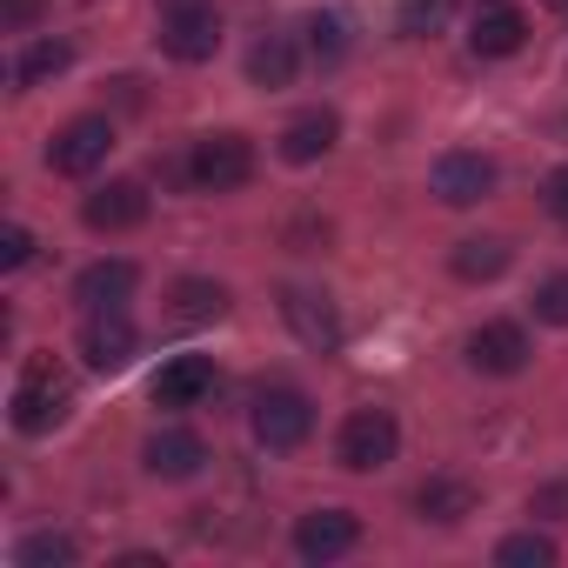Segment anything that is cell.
<instances>
[{
    "label": "cell",
    "mask_w": 568,
    "mask_h": 568,
    "mask_svg": "<svg viewBox=\"0 0 568 568\" xmlns=\"http://www.w3.org/2000/svg\"><path fill=\"white\" fill-rule=\"evenodd\" d=\"M68 408H74V382L54 362H28L21 382H14V395H8V422L21 435H48V428L68 422Z\"/></svg>",
    "instance_id": "1"
},
{
    "label": "cell",
    "mask_w": 568,
    "mask_h": 568,
    "mask_svg": "<svg viewBox=\"0 0 568 568\" xmlns=\"http://www.w3.org/2000/svg\"><path fill=\"white\" fill-rule=\"evenodd\" d=\"M402 455V422L388 415V408H355L348 422H342V435H335V462L348 468V475H375V468H388Z\"/></svg>",
    "instance_id": "2"
},
{
    "label": "cell",
    "mask_w": 568,
    "mask_h": 568,
    "mask_svg": "<svg viewBox=\"0 0 568 568\" xmlns=\"http://www.w3.org/2000/svg\"><path fill=\"white\" fill-rule=\"evenodd\" d=\"M247 428H254V442H261L267 455H288V448H302V442L315 435V402H308L302 388H261Z\"/></svg>",
    "instance_id": "3"
},
{
    "label": "cell",
    "mask_w": 568,
    "mask_h": 568,
    "mask_svg": "<svg viewBox=\"0 0 568 568\" xmlns=\"http://www.w3.org/2000/svg\"><path fill=\"white\" fill-rule=\"evenodd\" d=\"M187 181L201 194H234L254 181V141L247 134H201L187 148Z\"/></svg>",
    "instance_id": "4"
},
{
    "label": "cell",
    "mask_w": 568,
    "mask_h": 568,
    "mask_svg": "<svg viewBox=\"0 0 568 568\" xmlns=\"http://www.w3.org/2000/svg\"><path fill=\"white\" fill-rule=\"evenodd\" d=\"M108 154H114V121L108 114H81L48 141V168L68 174V181H88L94 168H108Z\"/></svg>",
    "instance_id": "5"
},
{
    "label": "cell",
    "mask_w": 568,
    "mask_h": 568,
    "mask_svg": "<svg viewBox=\"0 0 568 568\" xmlns=\"http://www.w3.org/2000/svg\"><path fill=\"white\" fill-rule=\"evenodd\" d=\"M221 48V14L214 0H194V8H161V54L181 61V68H201L214 61Z\"/></svg>",
    "instance_id": "6"
},
{
    "label": "cell",
    "mask_w": 568,
    "mask_h": 568,
    "mask_svg": "<svg viewBox=\"0 0 568 568\" xmlns=\"http://www.w3.org/2000/svg\"><path fill=\"white\" fill-rule=\"evenodd\" d=\"M428 187H435L442 207H475V201L495 194V161L475 154V148H448V154L428 168Z\"/></svg>",
    "instance_id": "7"
},
{
    "label": "cell",
    "mask_w": 568,
    "mask_h": 568,
    "mask_svg": "<svg viewBox=\"0 0 568 568\" xmlns=\"http://www.w3.org/2000/svg\"><path fill=\"white\" fill-rule=\"evenodd\" d=\"M134 348H141V335H134L128 308H88V328H81V362H88L94 375H121V368L134 362Z\"/></svg>",
    "instance_id": "8"
},
{
    "label": "cell",
    "mask_w": 568,
    "mask_h": 568,
    "mask_svg": "<svg viewBox=\"0 0 568 568\" xmlns=\"http://www.w3.org/2000/svg\"><path fill=\"white\" fill-rule=\"evenodd\" d=\"M521 48H528V14L515 0H481L475 21H468V54L475 61H508Z\"/></svg>",
    "instance_id": "9"
},
{
    "label": "cell",
    "mask_w": 568,
    "mask_h": 568,
    "mask_svg": "<svg viewBox=\"0 0 568 568\" xmlns=\"http://www.w3.org/2000/svg\"><path fill=\"white\" fill-rule=\"evenodd\" d=\"M281 322H288L295 342L315 348V355H335L342 348V315H335V302L322 288H281Z\"/></svg>",
    "instance_id": "10"
},
{
    "label": "cell",
    "mask_w": 568,
    "mask_h": 568,
    "mask_svg": "<svg viewBox=\"0 0 568 568\" xmlns=\"http://www.w3.org/2000/svg\"><path fill=\"white\" fill-rule=\"evenodd\" d=\"M528 328L521 322H481L475 335H468V368L475 375H521L528 368Z\"/></svg>",
    "instance_id": "11"
},
{
    "label": "cell",
    "mask_w": 568,
    "mask_h": 568,
    "mask_svg": "<svg viewBox=\"0 0 568 568\" xmlns=\"http://www.w3.org/2000/svg\"><path fill=\"white\" fill-rule=\"evenodd\" d=\"M355 541H362V515H348V508H315V515L295 521V555L302 561H342Z\"/></svg>",
    "instance_id": "12"
},
{
    "label": "cell",
    "mask_w": 568,
    "mask_h": 568,
    "mask_svg": "<svg viewBox=\"0 0 568 568\" xmlns=\"http://www.w3.org/2000/svg\"><path fill=\"white\" fill-rule=\"evenodd\" d=\"M81 221H88L94 234H128V227L148 221V187H141V181H101V187L81 201Z\"/></svg>",
    "instance_id": "13"
},
{
    "label": "cell",
    "mask_w": 568,
    "mask_h": 568,
    "mask_svg": "<svg viewBox=\"0 0 568 568\" xmlns=\"http://www.w3.org/2000/svg\"><path fill=\"white\" fill-rule=\"evenodd\" d=\"M148 395H154V408H201L214 395V362L207 355H174V362H161Z\"/></svg>",
    "instance_id": "14"
},
{
    "label": "cell",
    "mask_w": 568,
    "mask_h": 568,
    "mask_svg": "<svg viewBox=\"0 0 568 568\" xmlns=\"http://www.w3.org/2000/svg\"><path fill=\"white\" fill-rule=\"evenodd\" d=\"M141 462H148V475H161V481H187V475L207 468V442H201L194 428H161V435H148Z\"/></svg>",
    "instance_id": "15"
},
{
    "label": "cell",
    "mask_w": 568,
    "mask_h": 568,
    "mask_svg": "<svg viewBox=\"0 0 568 568\" xmlns=\"http://www.w3.org/2000/svg\"><path fill=\"white\" fill-rule=\"evenodd\" d=\"M335 141H342V114H335V108H302L288 128H281V161H288V168H308V161H322Z\"/></svg>",
    "instance_id": "16"
},
{
    "label": "cell",
    "mask_w": 568,
    "mask_h": 568,
    "mask_svg": "<svg viewBox=\"0 0 568 568\" xmlns=\"http://www.w3.org/2000/svg\"><path fill=\"white\" fill-rule=\"evenodd\" d=\"M141 288V267L134 261H94V267H81L74 274V302L81 308H128V295Z\"/></svg>",
    "instance_id": "17"
},
{
    "label": "cell",
    "mask_w": 568,
    "mask_h": 568,
    "mask_svg": "<svg viewBox=\"0 0 568 568\" xmlns=\"http://www.w3.org/2000/svg\"><path fill=\"white\" fill-rule=\"evenodd\" d=\"M221 315H227V288H221V281L181 274L174 288H168V322H174V328H207V322H221Z\"/></svg>",
    "instance_id": "18"
},
{
    "label": "cell",
    "mask_w": 568,
    "mask_h": 568,
    "mask_svg": "<svg viewBox=\"0 0 568 568\" xmlns=\"http://www.w3.org/2000/svg\"><path fill=\"white\" fill-rule=\"evenodd\" d=\"M415 515L435 521V528L468 521V515H475V481H462V475H428V481L415 488Z\"/></svg>",
    "instance_id": "19"
},
{
    "label": "cell",
    "mask_w": 568,
    "mask_h": 568,
    "mask_svg": "<svg viewBox=\"0 0 568 568\" xmlns=\"http://www.w3.org/2000/svg\"><path fill=\"white\" fill-rule=\"evenodd\" d=\"M295 74H302V48H295V34H261L254 48H247V81L254 88H295Z\"/></svg>",
    "instance_id": "20"
},
{
    "label": "cell",
    "mask_w": 568,
    "mask_h": 568,
    "mask_svg": "<svg viewBox=\"0 0 568 568\" xmlns=\"http://www.w3.org/2000/svg\"><path fill=\"white\" fill-rule=\"evenodd\" d=\"M68 68H74V41H61V34H41V41H28V48L14 54V88L61 81Z\"/></svg>",
    "instance_id": "21"
},
{
    "label": "cell",
    "mask_w": 568,
    "mask_h": 568,
    "mask_svg": "<svg viewBox=\"0 0 568 568\" xmlns=\"http://www.w3.org/2000/svg\"><path fill=\"white\" fill-rule=\"evenodd\" d=\"M448 267H455V281H495V274L508 267V241H495V234H468V241L448 247Z\"/></svg>",
    "instance_id": "22"
},
{
    "label": "cell",
    "mask_w": 568,
    "mask_h": 568,
    "mask_svg": "<svg viewBox=\"0 0 568 568\" xmlns=\"http://www.w3.org/2000/svg\"><path fill=\"white\" fill-rule=\"evenodd\" d=\"M14 561L21 568H74L81 561V541L68 528H34V535L14 541Z\"/></svg>",
    "instance_id": "23"
},
{
    "label": "cell",
    "mask_w": 568,
    "mask_h": 568,
    "mask_svg": "<svg viewBox=\"0 0 568 568\" xmlns=\"http://www.w3.org/2000/svg\"><path fill=\"white\" fill-rule=\"evenodd\" d=\"M495 561L501 568H555V541L535 535V528H521V535H501L495 541Z\"/></svg>",
    "instance_id": "24"
},
{
    "label": "cell",
    "mask_w": 568,
    "mask_h": 568,
    "mask_svg": "<svg viewBox=\"0 0 568 568\" xmlns=\"http://www.w3.org/2000/svg\"><path fill=\"white\" fill-rule=\"evenodd\" d=\"M308 61H315V68H342V61H348V28H342V14H315V21H308Z\"/></svg>",
    "instance_id": "25"
},
{
    "label": "cell",
    "mask_w": 568,
    "mask_h": 568,
    "mask_svg": "<svg viewBox=\"0 0 568 568\" xmlns=\"http://www.w3.org/2000/svg\"><path fill=\"white\" fill-rule=\"evenodd\" d=\"M448 8H455V0H402L395 34H402V41H422V34H435V28L448 21Z\"/></svg>",
    "instance_id": "26"
},
{
    "label": "cell",
    "mask_w": 568,
    "mask_h": 568,
    "mask_svg": "<svg viewBox=\"0 0 568 568\" xmlns=\"http://www.w3.org/2000/svg\"><path fill=\"white\" fill-rule=\"evenodd\" d=\"M535 322H548V328H568V274H548L541 288H535Z\"/></svg>",
    "instance_id": "27"
},
{
    "label": "cell",
    "mask_w": 568,
    "mask_h": 568,
    "mask_svg": "<svg viewBox=\"0 0 568 568\" xmlns=\"http://www.w3.org/2000/svg\"><path fill=\"white\" fill-rule=\"evenodd\" d=\"M48 21V0H0V34H34Z\"/></svg>",
    "instance_id": "28"
},
{
    "label": "cell",
    "mask_w": 568,
    "mask_h": 568,
    "mask_svg": "<svg viewBox=\"0 0 568 568\" xmlns=\"http://www.w3.org/2000/svg\"><path fill=\"white\" fill-rule=\"evenodd\" d=\"M528 515H535V521H568V481H541V488L528 495Z\"/></svg>",
    "instance_id": "29"
},
{
    "label": "cell",
    "mask_w": 568,
    "mask_h": 568,
    "mask_svg": "<svg viewBox=\"0 0 568 568\" xmlns=\"http://www.w3.org/2000/svg\"><path fill=\"white\" fill-rule=\"evenodd\" d=\"M541 207H548V221L568 227V168H548L541 174Z\"/></svg>",
    "instance_id": "30"
},
{
    "label": "cell",
    "mask_w": 568,
    "mask_h": 568,
    "mask_svg": "<svg viewBox=\"0 0 568 568\" xmlns=\"http://www.w3.org/2000/svg\"><path fill=\"white\" fill-rule=\"evenodd\" d=\"M28 261H34V234H28V227L14 221L8 234H0V267H8V274H14V267H28Z\"/></svg>",
    "instance_id": "31"
},
{
    "label": "cell",
    "mask_w": 568,
    "mask_h": 568,
    "mask_svg": "<svg viewBox=\"0 0 568 568\" xmlns=\"http://www.w3.org/2000/svg\"><path fill=\"white\" fill-rule=\"evenodd\" d=\"M168 8H194V0H168Z\"/></svg>",
    "instance_id": "32"
}]
</instances>
